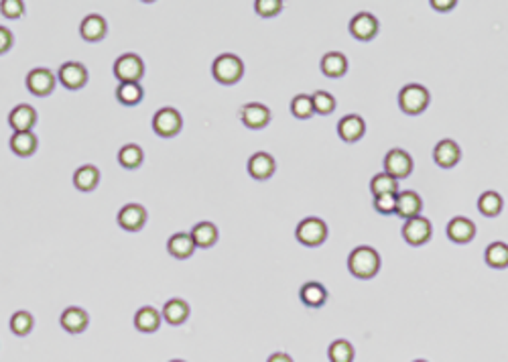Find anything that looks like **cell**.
Segmentation results:
<instances>
[{"mask_svg": "<svg viewBox=\"0 0 508 362\" xmlns=\"http://www.w3.org/2000/svg\"><path fill=\"white\" fill-rule=\"evenodd\" d=\"M291 114H293L295 118H299V120H307V118H311V116L316 114L311 96H307V94H297L295 98L291 100Z\"/></svg>", "mask_w": 508, "mask_h": 362, "instance_id": "cell-36", "label": "cell"}, {"mask_svg": "<svg viewBox=\"0 0 508 362\" xmlns=\"http://www.w3.org/2000/svg\"><path fill=\"white\" fill-rule=\"evenodd\" d=\"M254 11H256L258 17L271 19V17H276L283 11V2L281 0H256L254 2Z\"/></svg>", "mask_w": 508, "mask_h": 362, "instance_id": "cell-39", "label": "cell"}, {"mask_svg": "<svg viewBox=\"0 0 508 362\" xmlns=\"http://www.w3.org/2000/svg\"><path fill=\"white\" fill-rule=\"evenodd\" d=\"M370 192L372 195H384V193H399V181L388 175V173H376L372 179H370Z\"/></svg>", "mask_w": 508, "mask_h": 362, "instance_id": "cell-34", "label": "cell"}, {"mask_svg": "<svg viewBox=\"0 0 508 362\" xmlns=\"http://www.w3.org/2000/svg\"><path fill=\"white\" fill-rule=\"evenodd\" d=\"M114 76L120 84H141L145 78V62L136 53H125L114 62Z\"/></svg>", "mask_w": 508, "mask_h": 362, "instance_id": "cell-5", "label": "cell"}, {"mask_svg": "<svg viewBox=\"0 0 508 362\" xmlns=\"http://www.w3.org/2000/svg\"><path fill=\"white\" fill-rule=\"evenodd\" d=\"M118 224L127 232H139L147 224V210L141 204H127L118 212Z\"/></svg>", "mask_w": 508, "mask_h": 362, "instance_id": "cell-17", "label": "cell"}, {"mask_svg": "<svg viewBox=\"0 0 508 362\" xmlns=\"http://www.w3.org/2000/svg\"><path fill=\"white\" fill-rule=\"evenodd\" d=\"M267 362H293V358H291L287 352H275V354L269 356V361Z\"/></svg>", "mask_w": 508, "mask_h": 362, "instance_id": "cell-44", "label": "cell"}, {"mask_svg": "<svg viewBox=\"0 0 508 362\" xmlns=\"http://www.w3.org/2000/svg\"><path fill=\"white\" fill-rule=\"evenodd\" d=\"M8 125L15 132H31L37 125V110L29 104H19L10 110L8 114Z\"/></svg>", "mask_w": 508, "mask_h": 362, "instance_id": "cell-18", "label": "cell"}, {"mask_svg": "<svg viewBox=\"0 0 508 362\" xmlns=\"http://www.w3.org/2000/svg\"><path fill=\"white\" fill-rule=\"evenodd\" d=\"M456 4H458L456 0H445V2H442V0H431V6H433L435 11H439V13H447V11H451Z\"/></svg>", "mask_w": 508, "mask_h": 362, "instance_id": "cell-43", "label": "cell"}, {"mask_svg": "<svg viewBox=\"0 0 508 362\" xmlns=\"http://www.w3.org/2000/svg\"><path fill=\"white\" fill-rule=\"evenodd\" d=\"M327 235H330L327 224H325L321 218H316V216L303 218L295 228L297 240H299L303 246H309V249L321 246V244L327 240Z\"/></svg>", "mask_w": 508, "mask_h": 362, "instance_id": "cell-3", "label": "cell"}, {"mask_svg": "<svg viewBox=\"0 0 508 362\" xmlns=\"http://www.w3.org/2000/svg\"><path fill=\"white\" fill-rule=\"evenodd\" d=\"M311 100H313V110H316V114H321V116H330V114H334V110H336V98H334L330 92L318 90V92L311 96Z\"/></svg>", "mask_w": 508, "mask_h": 362, "instance_id": "cell-37", "label": "cell"}, {"mask_svg": "<svg viewBox=\"0 0 508 362\" xmlns=\"http://www.w3.org/2000/svg\"><path fill=\"white\" fill-rule=\"evenodd\" d=\"M59 323L64 326V330L69 332V334H82V332H85L87 323H90V316L85 314V309H82V307H67V309H64L62 318H59Z\"/></svg>", "mask_w": 508, "mask_h": 362, "instance_id": "cell-21", "label": "cell"}, {"mask_svg": "<svg viewBox=\"0 0 508 362\" xmlns=\"http://www.w3.org/2000/svg\"><path fill=\"white\" fill-rule=\"evenodd\" d=\"M161 318H163V316H161L159 309H155L153 305H145V307H141V309L136 312V316H134V328H136L139 332H143V334H153V332L159 330Z\"/></svg>", "mask_w": 508, "mask_h": 362, "instance_id": "cell-22", "label": "cell"}, {"mask_svg": "<svg viewBox=\"0 0 508 362\" xmlns=\"http://www.w3.org/2000/svg\"><path fill=\"white\" fill-rule=\"evenodd\" d=\"M212 76L222 85L238 84L244 76V62L234 53H222L213 60Z\"/></svg>", "mask_w": 508, "mask_h": 362, "instance_id": "cell-2", "label": "cell"}, {"mask_svg": "<svg viewBox=\"0 0 508 362\" xmlns=\"http://www.w3.org/2000/svg\"><path fill=\"white\" fill-rule=\"evenodd\" d=\"M447 238L456 244H467L476 236V224L466 216H456L447 222Z\"/></svg>", "mask_w": 508, "mask_h": 362, "instance_id": "cell-12", "label": "cell"}, {"mask_svg": "<svg viewBox=\"0 0 508 362\" xmlns=\"http://www.w3.org/2000/svg\"><path fill=\"white\" fill-rule=\"evenodd\" d=\"M0 13L6 19H21L24 15V2H21V0H2Z\"/></svg>", "mask_w": 508, "mask_h": 362, "instance_id": "cell-41", "label": "cell"}, {"mask_svg": "<svg viewBox=\"0 0 508 362\" xmlns=\"http://www.w3.org/2000/svg\"><path fill=\"white\" fill-rule=\"evenodd\" d=\"M240 120L246 128H253V130H260L271 123V110L269 106L260 104V102H251V104H244L240 110Z\"/></svg>", "mask_w": 508, "mask_h": 362, "instance_id": "cell-13", "label": "cell"}, {"mask_svg": "<svg viewBox=\"0 0 508 362\" xmlns=\"http://www.w3.org/2000/svg\"><path fill=\"white\" fill-rule=\"evenodd\" d=\"M276 161L273 155L264 153V151H258L254 153L253 157L248 159V173L251 177H254L256 181H264V179H271L275 175Z\"/></svg>", "mask_w": 508, "mask_h": 362, "instance_id": "cell-15", "label": "cell"}, {"mask_svg": "<svg viewBox=\"0 0 508 362\" xmlns=\"http://www.w3.org/2000/svg\"><path fill=\"white\" fill-rule=\"evenodd\" d=\"M413 362H427V361H413Z\"/></svg>", "mask_w": 508, "mask_h": 362, "instance_id": "cell-46", "label": "cell"}, {"mask_svg": "<svg viewBox=\"0 0 508 362\" xmlns=\"http://www.w3.org/2000/svg\"><path fill=\"white\" fill-rule=\"evenodd\" d=\"M195 249L197 246H195L193 238L188 232H177V235L171 236L169 242H167V251L175 258H190L195 253Z\"/></svg>", "mask_w": 508, "mask_h": 362, "instance_id": "cell-27", "label": "cell"}, {"mask_svg": "<svg viewBox=\"0 0 508 362\" xmlns=\"http://www.w3.org/2000/svg\"><path fill=\"white\" fill-rule=\"evenodd\" d=\"M364 132H366V123H364V118L358 116V114H348V116H344L338 123L339 139L346 141V143L360 141L362 137H364Z\"/></svg>", "mask_w": 508, "mask_h": 362, "instance_id": "cell-19", "label": "cell"}, {"mask_svg": "<svg viewBox=\"0 0 508 362\" xmlns=\"http://www.w3.org/2000/svg\"><path fill=\"white\" fill-rule=\"evenodd\" d=\"M55 84H57V78L53 76V71H49L45 67H37V69L29 71V76H27V90L39 98L49 96L55 90Z\"/></svg>", "mask_w": 508, "mask_h": 362, "instance_id": "cell-10", "label": "cell"}, {"mask_svg": "<svg viewBox=\"0 0 508 362\" xmlns=\"http://www.w3.org/2000/svg\"><path fill=\"white\" fill-rule=\"evenodd\" d=\"M193 242L197 249H210L218 242V226L212 224V222H199L193 226V230L190 232Z\"/></svg>", "mask_w": 508, "mask_h": 362, "instance_id": "cell-28", "label": "cell"}, {"mask_svg": "<svg viewBox=\"0 0 508 362\" xmlns=\"http://www.w3.org/2000/svg\"><path fill=\"white\" fill-rule=\"evenodd\" d=\"M299 298L301 301L307 305V307H321V305H325V301H327V289L319 283V281H307L303 287H301V291H299Z\"/></svg>", "mask_w": 508, "mask_h": 362, "instance_id": "cell-24", "label": "cell"}, {"mask_svg": "<svg viewBox=\"0 0 508 362\" xmlns=\"http://www.w3.org/2000/svg\"><path fill=\"white\" fill-rule=\"evenodd\" d=\"M431 236H433V226L423 216L411 218L402 224V238L411 246H423L431 240Z\"/></svg>", "mask_w": 508, "mask_h": 362, "instance_id": "cell-7", "label": "cell"}, {"mask_svg": "<svg viewBox=\"0 0 508 362\" xmlns=\"http://www.w3.org/2000/svg\"><path fill=\"white\" fill-rule=\"evenodd\" d=\"M484 260H486L488 267L492 269H507L508 267V244L507 242H492L488 244L486 251H484Z\"/></svg>", "mask_w": 508, "mask_h": 362, "instance_id": "cell-30", "label": "cell"}, {"mask_svg": "<svg viewBox=\"0 0 508 362\" xmlns=\"http://www.w3.org/2000/svg\"><path fill=\"white\" fill-rule=\"evenodd\" d=\"M460 159H462V149H460V145H458L456 141H451V139L439 141V143L435 145V149H433V161H435V165L442 167V169H451V167H456V165L460 163Z\"/></svg>", "mask_w": 508, "mask_h": 362, "instance_id": "cell-11", "label": "cell"}, {"mask_svg": "<svg viewBox=\"0 0 508 362\" xmlns=\"http://www.w3.org/2000/svg\"><path fill=\"white\" fill-rule=\"evenodd\" d=\"M100 183V169L96 165H82L73 173V186L80 192H92Z\"/></svg>", "mask_w": 508, "mask_h": 362, "instance_id": "cell-26", "label": "cell"}, {"mask_svg": "<svg viewBox=\"0 0 508 362\" xmlns=\"http://www.w3.org/2000/svg\"><path fill=\"white\" fill-rule=\"evenodd\" d=\"M181 128H183V118H181V114L175 108L165 106L155 112V116H153V130L159 137L171 139V137L179 134Z\"/></svg>", "mask_w": 508, "mask_h": 362, "instance_id": "cell-6", "label": "cell"}, {"mask_svg": "<svg viewBox=\"0 0 508 362\" xmlns=\"http://www.w3.org/2000/svg\"><path fill=\"white\" fill-rule=\"evenodd\" d=\"M57 78L67 90H82L87 84V69L80 62H67L59 67Z\"/></svg>", "mask_w": 508, "mask_h": 362, "instance_id": "cell-14", "label": "cell"}, {"mask_svg": "<svg viewBox=\"0 0 508 362\" xmlns=\"http://www.w3.org/2000/svg\"><path fill=\"white\" fill-rule=\"evenodd\" d=\"M374 210L382 216H390L397 212V193H384L374 197Z\"/></svg>", "mask_w": 508, "mask_h": 362, "instance_id": "cell-40", "label": "cell"}, {"mask_svg": "<svg viewBox=\"0 0 508 362\" xmlns=\"http://www.w3.org/2000/svg\"><path fill=\"white\" fill-rule=\"evenodd\" d=\"M350 35L358 41H372L379 31H381V25H379V19L372 15V13H358L352 21H350V27H348Z\"/></svg>", "mask_w": 508, "mask_h": 362, "instance_id": "cell-8", "label": "cell"}, {"mask_svg": "<svg viewBox=\"0 0 508 362\" xmlns=\"http://www.w3.org/2000/svg\"><path fill=\"white\" fill-rule=\"evenodd\" d=\"M348 271L362 281L376 277L381 271V255L372 246H356L348 256Z\"/></svg>", "mask_w": 508, "mask_h": 362, "instance_id": "cell-1", "label": "cell"}, {"mask_svg": "<svg viewBox=\"0 0 508 362\" xmlns=\"http://www.w3.org/2000/svg\"><path fill=\"white\" fill-rule=\"evenodd\" d=\"M384 173L393 175L397 181L413 173V159L407 151L390 149L384 157Z\"/></svg>", "mask_w": 508, "mask_h": 362, "instance_id": "cell-9", "label": "cell"}, {"mask_svg": "<svg viewBox=\"0 0 508 362\" xmlns=\"http://www.w3.org/2000/svg\"><path fill=\"white\" fill-rule=\"evenodd\" d=\"M33 326H35V320L29 312H17L10 318V330L17 336H27L33 330Z\"/></svg>", "mask_w": 508, "mask_h": 362, "instance_id": "cell-38", "label": "cell"}, {"mask_svg": "<svg viewBox=\"0 0 508 362\" xmlns=\"http://www.w3.org/2000/svg\"><path fill=\"white\" fill-rule=\"evenodd\" d=\"M145 161V151L141 149L139 145L134 143H128L125 145L120 153H118V163L125 167V169H139Z\"/></svg>", "mask_w": 508, "mask_h": 362, "instance_id": "cell-32", "label": "cell"}, {"mask_svg": "<svg viewBox=\"0 0 508 362\" xmlns=\"http://www.w3.org/2000/svg\"><path fill=\"white\" fill-rule=\"evenodd\" d=\"M108 25L104 17L100 15H87L82 25H80V35L84 37L87 43H98L106 37Z\"/></svg>", "mask_w": 508, "mask_h": 362, "instance_id": "cell-20", "label": "cell"}, {"mask_svg": "<svg viewBox=\"0 0 508 362\" xmlns=\"http://www.w3.org/2000/svg\"><path fill=\"white\" fill-rule=\"evenodd\" d=\"M321 71L327 78H341L348 71V60L339 51H330L321 57Z\"/></svg>", "mask_w": 508, "mask_h": 362, "instance_id": "cell-25", "label": "cell"}, {"mask_svg": "<svg viewBox=\"0 0 508 362\" xmlns=\"http://www.w3.org/2000/svg\"><path fill=\"white\" fill-rule=\"evenodd\" d=\"M163 320L171 323V326H181L183 321L190 318V303L185 299H169L165 305H163Z\"/></svg>", "mask_w": 508, "mask_h": 362, "instance_id": "cell-23", "label": "cell"}, {"mask_svg": "<svg viewBox=\"0 0 508 362\" xmlns=\"http://www.w3.org/2000/svg\"><path fill=\"white\" fill-rule=\"evenodd\" d=\"M429 102H431V96H429L427 88L421 84H407L399 92V106L409 116L423 114Z\"/></svg>", "mask_w": 508, "mask_h": 362, "instance_id": "cell-4", "label": "cell"}, {"mask_svg": "<svg viewBox=\"0 0 508 362\" xmlns=\"http://www.w3.org/2000/svg\"><path fill=\"white\" fill-rule=\"evenodd\" d=\"M330 362H352L354 361V346L348 340H336L327 348Z\"/></svg>", "mask_w": 508, "mask_h": 362, "instance_id": "cell-35", "label": "cell"}, {"mask_svg": "<svg viewBox=\"0 0 508 362\" xmlns=\"http://www.w3.org/2000/svg\"><path fill=\"white\" fill-rule=\"evenodd\" d=\"M169 362H185V361H169Z\"/></svg>", "mask_w": 508, "mask_h": 362, "instance_id": "cell-45", "label": "cell"}, {"mask_svg": "<svg viewBox=\"0 0 508 362\" xmlns=\"http://www.w3.org/2000/svg\"><path fill=\"white\" fill-rule=\"evenodd\" d=\"M423 210V200L417 192H411V190H404V192L397 193V216L402 218L404 222L411 220V218H417L421 216Z\"/></svg>", "mask_w": 508, "mask_h": 362, "instance_id": "cell-16", "label": "cell"}, {"mask_svg": "<svg viewBox=\"0 0 508 362\" xmlns=\"http://www.w3.org/2000/svg\"><path fill=\"white\" fill-rule=\"evenodd\" d=\"M13 43H15L13 31L0 25V55H2V53H6V51H10Z\"/></svg>", "mask_w": 508, "mask_h": 362, "instance_id": "cell-42", "label": "cell"}, {"mask_svg": "<svg viewBox=\"0 0 508 362\" xmlns=\"http://www.w3.org/2000/svg\"><path fill=\"white\" fill-rule=\"evenodd\" d=\"M145 98V90L141 84H120L116 90V100L125 106H136Z\"/></svg>", "mask_w": 508, "mask_h": 362, "instance_id": "cell-33", "label": "cell"}, {"mask_svg": "<svg viewBox=\"0 0 508 362\" xmlns=\"http://www.w3.org/2000/svg\"><path fill=\"white\" fill-rule=\"evenodd\" d=\"M37 147H39V141L33 134V130L31 132H15L10 137V149L19 157H31L37 151Z\"/></svg>", "mask_w": 508, "mask_h": 362, "instance_id": "cell-29", "label": "cell"}, {"mask_svg": "<svg viewBox=\"0 0 508 362\" xmlns=\"http://www.w3.org/2000/svg\"><path fill=\"white\" fill-rule=\"evenodd\" d=\"M505 208V200L498 192H484L478 197V210L486 218H496L500 216Z\"/></svg>", "mask_w": 508, "mask_h": 362, "instance_id": "cell-31", "label": "cell"}]
</instances>
